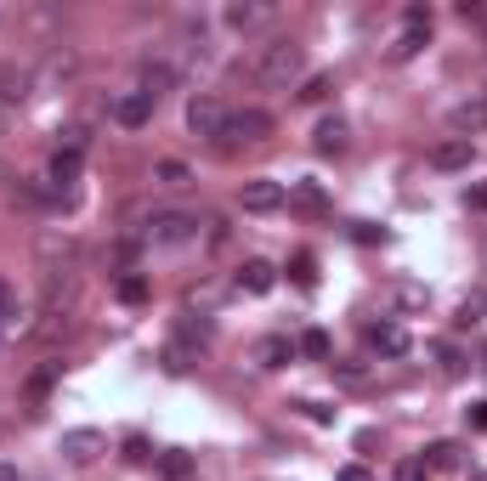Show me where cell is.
Segmentation results:
<instances>
[{
    "instance_id": "cell-1",
    "label": "cell",
    "mask_w": 487,
    "mask_h": 481,
    "mask_svg": "<svg viewBox=\"0 0 487 481\" xmlns=\"http://www.w3.org/2000/svg\"><path fill=\"white\" fill-rule=\"evenodd\" d=\"M306 74V46L289 34H272L267 46H256V62H249V79H261L267 91H289L295 79Z\"/></svg>"
},
{
    "instance_id": "cell-2",
    "label": "cell",
    "mask_w": 487,
    "mask_h": 481,
    "mask_svg": "<svg viewBox=\"0 0 487 481\" xmlns=\"http://www.w3.org/2000/svg\"><path fill=\"white\" fill-rule=\"evenodd\" d=\"M272 136V114L267 108H232L227 114V131L216 142V153H232V148H261Z\"/></svg>"
},
{
    "instance_id": "cell-3",
    "label": "cell",
    "mask_w": 487,
    "mask_h": 481,
    "mask_svg": "<svg viewBox=\"0 0 487 481\" xmlns=\"http://www.w3.org/2000/svg\"><path fill=\"white\" fill-rule=\"evenodd\" d=\"M227 102L221 97H210V91H199L193 102H187V131L193 136H204V142H221V131H227Z\"/></svg>"
},
{
    "instance_id": "cell-4",
    "label": "cell",
    "mask_w": 487,
    "mask_h": 481,
    "mask_svg": "<svg viewBox=\"0 0 487 481\" xmlns=\"http://www.w3.org/2000/svg\"><path fill=\"white\" fill-rule=\"evenodd\" d=\"M239 204L249 216H272V210H284V181H272V176H249L239 187Z\"/></svg>"
},
{
    "instance_id": "cell-5",
    "label": "cell",
    "mask_w": 487,
    "mask_h": 481,
    "mask_svg": "<svg viewBox=\"0 0 487 481\" xmlns=\"http://www.w3.org/2000/svg\"><path fill=\"white\" fill-rule=\"evenodd\" d=\"M57 453L69 458V465H91V458H102V453H108V436H102V430H91V425H80V430H62Z\"/></svg>"
},
{
    "instance_id": "cell-6",
    "label": "cell",
    "mask_w": 487,
    "mask_h": 481,
    "mask_svg": "<svg viewBox=\"0 0 487 481\" xmlns=\"http://www.w3.org/2000/svg\"><path fill=\"white\" fill-rule=\"evenodd\" d=\"M34 255H40V272H46V278H69L74 238H69V233H40V238H34Z\"/></svg>"
},
{
    "instance_id": "cell-7",
    "label": "cell",
    "mask_w": 487,
    "mask_h": 481,
    "mask_svg": "<svg viewBox=\"0 0 487 481\" xmlns=\"http://www.w3.org/2000/svg\"><path fill=\"white\" fill-rule=\"evenodd\" d=\"M193 233H199V221L182 216V210H164V216L147 221V244H187Z\"/></svg>"
},
{
    "instance_id": "cell-8",
    "label": "cell",
    "mask_w": 487,
    "mask_h": 481,
    "mask_svg": "<svg viewBox=\"0 0 487 481\" xmlns=\"http://www.w3.org/2000/svg\"><path fill=\"white\" fill-rule=\"evenodd\" d=\"M46 181H52L57 204H74V181H80V153L57 148V153H52V171H46Z\"/></svg>"
},
{
    "instance_id": "cell-9",
    "label": "cell",
    "mask_w": 487,
    "mask_h": 481,
    "mask_svg": "<svg viewBox=\"0 0 487 481\" xmlns=\"http://www.w3.org/2000/svg\"><path fill=\"white\" fill-rule=\"evenodd\" d=\"M471 159H476V142H464V136H442L436 148H431V171H471Z\"/></svg>"
},
{
    "instance_id": "cell-10",
    "label": "cell",
    "mask_w": 487,
    "mask_h": 481,
    "mask_svg": "<svg viewBox=\"0 0 487 481\" xmlns=\"http://www.w3.org/2000/svg\"><path fill=\"white\" fill-rule=\"evenodd\" d=\"M284 204H289V210H301V216H329L323 181H289V187H284Z\"/></svg>"
},
{
    "instance_id": "cell-11",
    "label": "cell",
    "mask_w": 487,
    "mask_h": 481,
    "mask_svg": "<svg viewBox=\"0 0 487 481\" xmlns=\"http://www.w3.org/2000/svg\"><path fill=\"white\" fill-rule=\"evenodd\" d=\"M369 346L379 351V357H408V328L402 323H391V318H379V323H369Z\"/></svg>"
},
{
    "instance_id": "cell-12",
    "label": "cell",
    "mask_w": 487,
    "mask_h": 481,
    "mask_svg": "<svg viewBox=\"0 0 487 481\" xmlns=\"http://www.w3.org/2000/svg\"><path fill=\"white\" fill-rule=\"evenodd\" d=\"M114 125H125V131H142L147 119H154V97H142V91H125V97H114Z\"/></svg>"
},
{
    "instance_id": "cell-13",
    "label": "cell",
    "mask_w": 487,
    "mask_h": 481,
    "mask_svg": "<svg viewBox=\"0 0 487 481\" xmlns=\"http://www.w3.org/2000/svg\"><path fill=\"white\" fill-rule=\"evenodd\" d=\"M448 131H454V136H464V142H471V136H482V131H487V97L459 102V108L448 114Z\"/></svg>"
},
{
    "instance_id": "cell-14",
    "label": "cell",
    "mask_w": 487,
    "mask_h": 481,
    "mask_svg": "<svg viewBox=\"0 0 487 481\" xmlns=\"http://www.w3.org/2000/svg\"><path fill=\"white\" fill-rule=\"evenodd\" d=\"M34 91V74L29 69H17V62H6V69H0V108H12L17 114V102H23Z\"/></svg>"
},
{
    "instance_id": "cell-15",
    "label": "cell",
    "mask_w": 487,
    "mask_h": 481,
    "mask_svg": "<svg viewBox=\"0 0 487 481\" xmlns=\"http://www.w3.org/2000/svg\"><path fill=\"white\" fill-rule=\"evenodd\" d=\"M272 283H278V266L272 261H244L239 266V289L244 295H272Z\"/></svg>"
},
{
    "instance_id": "cell-16",
    "label": "cell",
    "mask_w": 487,
    "mask_h": 481,
    "mask_svg": "<svg viewBox=\"0 0 487 481\" xmlns=\"http://www.w3.org/2000/svg\"><path fill=\"white\" fill-rule=\"evenodd\" d=\"M74 69H80L74 51H52V57H46V69L34 74V91H52V86H62V79H74Z\"/></svg>"
},
{
    "instance_id": "cell-17",
    "label": "cell",
    "mask_w": 487,
    "mask_h": 481,
    "mask_svg": "<svg viewBox=\"0 0 487 481\" xmlns=\"http://www.w3.org/2000/svg\"><path fill=\"white\" fill-rule=\"evenodd\" d=\"M261 23H272V6H267V0H249V6H227V29L249 34V29H261Z\"/></svg>"
},
{
    "instance_id": "cell-18",
    "label": "cell",
    "mask_w": 487,
    "mask_h": 481,
    "mask_svg": "<svg viewBox=\"0 0 487 481\" xmlns=\"http://www.w3.org/2000/svg\"><path fill=\"white\" fill-rule=\"evenodd\" d=\"M312 148H317V153H346V119H341V114H334V119H317Z\"/></svg>"
},
{
    "instance_id": "cell-19",
    "label": "cell",
    "mask_w": 487,
    "mask_h": 481,
    "mask_svg": "<svg viewBox=\"0 0 487 481\" xmlns=\"http://www.w3.org/2000/svg\"><path fill=\"white\" fill-rule=\"evenodd\" d=\"M256 363H261V368H284V363H295V340H289V334H267V340L256 346Z\"/></svg>"
},
{
    "instance_id": "cell-20",
    "label": "cell",
    "mask_w": 487,
    "mask_h": 481,
    "mask_svg": "<svg viewBox=\"0 0 487 481\" xmlns=\"http://www.w3.org/2000/svg\"><path fill=\"white\" fill-rule=\"evenodd\" d=\"M114 295H119L125 306H147V295H154V289H147V278H142V272H119Z\"/></svg>"
},
{
    "instance_id": "cell-21",
    "label": "cell",
    "mask_w": 487,
    "mask_h": 481,
    "mask_svg": "<svg viewBox=\"0 0 487 481\" xmlns=\"http://www.w3.org/2000/svg\"><path fill=\"white\" fill-rule=\"evenodd\" d=\"M419 465L426 470H454L459 465V442H431L426 453H419Z\"/></svg>"
},
{
    "instance_id": "cell-22",
    "label": "cell",
    "mask_w": 487,
    "mask_h": 481,
    "mask_svg": "<svg viewBox=\"0 0 487 481\" xmlns=\"http://www.w3.org/2000/svg\"><path fill=\"white\" fill-rule=\"evenodd\" d=\"M482 311H487V295H482V289H471V295L459 301V311H454V328H476Z\"/></svg>"
},
{
    "instance_id": "cell-23",
    "label": "cell",
    "mask_w": 487,
    "mask_h": 481,
    "mask_svg": "<svg viewBox=\"0 0 487 481\" xmlns=\"http://www.w3.org/2000/svg\"><path fill=\"white\" fill-rule=\"evenodd\" d=\"M12 204H23V210H46V204H57V193H40L34 181H12Z\"/></svg>"
},
{
    "instance_id": "cell-24",
    "label": "cell",
    "mask_w": 487,
    "mask_h": 481,
    "mask_svg": "<svg viewBox=\"0 0 487 481\" xmlns=\"http://www.w3.org/2000/svg\"><path fill=\"white\" fill-rule=\"evenodd\" d=\"M295 351H306V357H312V363H323V357H329V351H334V340H329V334H323V328H306V334H301V340H295Z\"/></svg>"
},
{
    "instance_id": "cell-25",
    "label": "cell",
    "mask_w": 487,
    "mask_h": 481,
    "mask_svg": "<svg viewBox=\"0 0 487 481\" xmlns=\"http://www.w3.org/2000/svg\"><path fill=\"white\" fill-rule=\"evenodd\" d=\"M431 40V29H402V40L391 46V62H408V57H419V46Z\"/></svg>"
},
{
    "instance_id": "cell-26",
    "label": "cell",
    "mask_w": 487,
    "mask_h": 481,
    "mask_svg": "<svg viewBox=\"0 0 487 481\" xmlns=\"http://www.w3.org/2000/svg\"><path fill=\"white\" fill-rule=\"evenodd\" d=\"M154 181H159V187H193V171L176 164V159H164V164H154Z\"/></svg>"
},
{
    "instance_id": "cell-27",
    "label": "cell",
    "mask_w": 487,
    "mask_h": 481,
    "mask_svg": "<svg viewBox=\"0 0 487 481\" xmlns=\"http://www.w3.org/2000/svg\"><path fill=\"white\" fill-rule=\"evenodd\" d=\"M289 283H295V289H317V261L306 255V249L289 261Z\"/></svg>"
},
{
    "instance_id": "cell-28",
    "label": "cell",
    "mask_w": 487,
    "mask_h": 481,
    "mask_svg": "<svg viewBox=\"0 0 487 481\" xmlns=\"http://www.w3.org/2000/svg\"><path fill=\"white\" fill-rule=\"evenodd\" d=\"M329 91H334V74H312L306 86H301V102H323Z\"/></svg>"
},
{
    "instance_id": "cell-29",
    "label": "cell",
    "mask_w": 487,
    "mask_h": 481,
    "mask_svg": "<svg viewBox=\"0 0 487 481\" xmlns=\"http://www.w3.org/2000/svg\"><path fill=\"white\" fill-rule=\"evenodd\" d=\"M159 470L171 476V481H182L187 470H193V458H187V453H164V458H159Z\"/></svg>"
},
{
    "instance_id": "cell-30",
    "label": "cell",
    "mask_w": 487,
    "mask_h": 481,
    "mask_svg": "<svg viewBox=\"0 0 487 481\" xmlns=\"http://www.w3.org/2000/svg\"><path fill=\"white\" fill-rule=\"evenodd\" d=\"M125 458H131V465H147V458H154L147 453V436H125Z\"/></svg>"
},
{
    "instance_id": "cell-31",
    "label": "cell",
    "mask_w": 487,
    "mask_h": 481,
    "mask_svg": "<svg viewBox=\"0 0 487 481\" xmlns=\"http://www.w3.org/2000/svg\"><path fill=\"white\" fill-rule=\"evenodd\" d=\"M436 363H442V374H464V357L454 346H436Z\"/></svg>"
},
{
    "instance_id": "cell-32",
    "label": "cell",
    "mask_w": 487,
    "mask_h": 481,
    "mask_svg": "<svg viewBox=\"0 0 487 481\" xmlns=\"http://www.w3.org/2000/svg\"><path fill=\"white\" fill-rule=\"evenodd\" d=\"M397 301L414 311V306H426V289H419V283H397Z\"/></svg>"
},
{
    "instance_id": "cell-33",
    "label": "cell",
    "mask_w": 487,
    "mask_h": 481,
    "mask_svg": "<svg viewBox=\"0 0 487 481\" xmlns=\"http://www.w3.org/2000/svg\"><path fill=\"white\" fill-rule=\"evenodd\" d=\"M301 413L312 425H334V408H323V402H301Z\"/></svg>"
},
{
    "instance_id": "cell-34",
    "label": "cell",
    "mask_w": 487,
    "mask_h": 481,
    "mask_svg": "<svg viewBox=\"0 0 487 481\" xmlns=\"http://www.w3.org/2000/svg\"><path fill=\"white\" fill-rule=\"evenodd\" d=\"M397 481H431V470L419 458H408V465H397Z\"/></svg>"
},
{
    "instance_id": "cell-35",
    "label": "cell",
    "mask_w": 487,
    "mask_h": 481,
    "mask_svg": "<svg viewBox=\"0 0 487 481\" xmlns=\"http://www.w3.org/2000/svg\"><path fill=\"white\" fill-rule=\"evenodd\" d=\"M17 306V283L6 278V272H0V318H6V311Z\"/></svg>"
},
{
    "instance_id": "cell-36",
    "label": "cell",
    "mask_w": 487,
    "mask_h": 481,
    "mask_svg": "<svg viewBox=\"0 0 487 481\" xmlns=\"http://www.w3.org/2000/svg\"><path fill=\"white\" fill-rule=\"evenodd\" d=\"M402 23H408V29H431V6H408V12H402Z\"/></svg>"
},
{
    "instance_id": "cell-37",
    "label": "cell",
    "mask_w": 487,
    "mask_h": 481,
    "mask_svg": "<svg viewBox=\"0 0 487 481\" xmlns=\"http://www.w3.org/2000/svg\"><path fill=\"white\" fill-rule=\"evenodd\" d=\"M464 425H471V430H487V402H471V408H464Z\"/></svg>"
},
{
    "instance_id": "cell-38",
    "label": "cell",
    "mask_w": 487,
    "mask_h": 481,
    "mask_svg": "<svg viewBox=\"0 0 487 481\" xmlns=\"http://www.w3.org/2000/svg\"><path fill=\"white\" fill-rule=\"evenodd\" d=\"M334 481H374V476H369V465H341V470H334Z\"/></svg>"
},
{
    "instance_id": "cell-39",
    "label": "cell",
    "mask_w": 487,
    "mask_h": 481,
    "mask_svg": "<svg viewBox=\"0 0 487 481\" xmlns=\"http://www.w3.org/2000/svg\"><path fill=\"white\" fill-rule=\"evenodd\" d=\"M351 238H357V244H379L386 233H379V227H369V221H357V227H351Z\"/></svg>"
},
{
    "instance_id": "cell-40",
    "label": "cell",
    "mask_w": 487,
    "mask_h": 481,
    "mask_svg": "<svg viewBox=\"0 0 487 481\" xmlns=\"http://www.w3.org/2000/svg\"><path fill=\"white\" fill-rule=\"evenodd\" d=\"M464 204H471V210H487V181H476V187H464Z\"/></svg>"
},
{
    "instance_id": "cell-41",
    "label": "cell",
    "mask_w": 487,
    "mask_h": 481,
    "mask_svg": "<svg viewBox=\"0 0 487 481\" xmlns=\"http://www.w3.org/2000/svg\"><path fill=\"white\" fill-rule=\"evenodd\" d=\"M182 334H187V340H199V346H204V340H210V323H204V318H199V323L187 318V323H182Z\"/></svg>"
},
{
    "instance_id": "cell-42",
    "label": "cell",
    "mask_w": 487,
    "mask_h": 481,
    "mask_svg": "<svg viewBox=\"0 0 487 481\" xmlns=\"http://www.w3.org/2000/svg\"><path fill=\"white\" fill-rule=\"evenodd\" d=\"M164 368L182 374V368H187V351H182V346H171V351H164Z\"/></svg>"
},
{
    "instance_id": "cell-43",
    "label": "cell",
    "mask_w": 487,
    "mask_h": 481,
    "mask_svg": "<svg viewBox=\"0 0 487 481\" xmlns=\"http://www.w3.org/2000/svg\"><path fill=\"white\" fill-rule=\"evenodd\" d=\"M6 125H12V108H0V136H6Z\"/></svg>"
},
{
    "instance_id": "cell-44",
    "label": "cell",
    "mask_w": 487,
    "mask_h": 481,
    "mask_svg": "<svg viewBox=\"0 0 487 481\" xmlns=\"http://www.w3.org/2000/svg\"><path fill=\"white\" fill-rule=\"evenodd\" d=\"M0 181H17V176H12V171H6V159H0Z\"/></svg>"
},
{
    "instance_id": "cell-45",
    "label": "cell",
    "mask_w": 487,
    "mask_h": 481,
    "mask_svg": "<svg viewBox=\"0 0 487 481\" xmlns=\"http://www.w3.org/2000/svg\"><path fill=\"white\" fill-rule=\"evenodd\" d=\"M471 481H487V476H471Z\"/></svg>"
}]
</instances>
